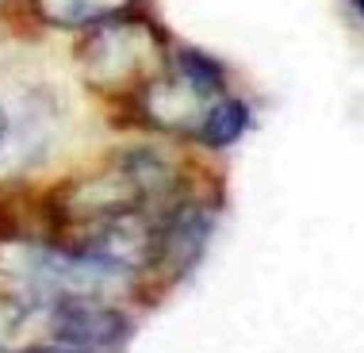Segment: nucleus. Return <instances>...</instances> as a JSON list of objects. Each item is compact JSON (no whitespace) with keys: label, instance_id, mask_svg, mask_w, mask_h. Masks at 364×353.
Here are the masks:
<instances>
[{"label":"nucleus","instance_id":"nucleus-1","mask_svg":"<svg viewBox=\"0 0 364 353\" xmlns=\"http://www.w3.org/2000/svg\"><path fill=\"white\" fill-rule=\"evenodd\" d=\"M127 330H131L127 315L112 307H96L88 300H65L54 315V334L62 338V346H73L85 353L115 346V342L127 338Z\"/></svg>","mask_w":364,"mask_h":353},{"label":"nucleus","instance_id":"nucleus-2","mask_svg":"<svg viewBox=\"0 0 364 353\" xmlns=\"http://www.w3.org/2000/svg\"><path fill=\"white\" fill-rule=\"evenodd\" d=\"M250 127V107L242 100H219L203 112V123L196 127V139L208 146H230L238 142Z\"/></svg>","mask_w":364,"mask_h":353},{"label":"nucleus","instance_id":"nucleus-3","mask_svg":"<svg viewBox=\"0 0 364 353\" xmlns=\"http://www.w3.org/2000/svg\"><path fill=\"white\" fill-rule=\"evenodd\" d=\"M23 353H85V349H73V346H35V349H23Z\"/></svg>","mask_w":364,"mask_h":353}]
</instances>
